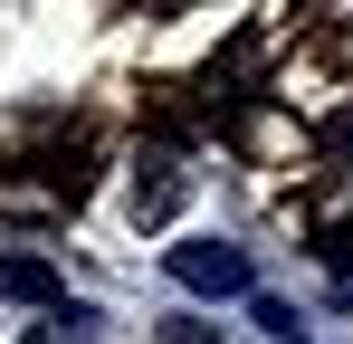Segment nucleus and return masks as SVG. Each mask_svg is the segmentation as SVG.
Segmentation results:
<instances>
[{
	"instance_id": "obj_1",
	"label": "nucleus",
	"mask_w": 353,
	"mask_h": 344,
	"mask_svg": "<svg viewBox=\"0 0 353 344\" xmlns=\"http://www.w3.org/2000/svg\"><path fill=\"white\" fill-rule=\"evenodd\" d=\"M163 268L191 296H258V268H248V249H230V239H181V249H163Z\"/></svg>"
},
{
	"instance_id": "obj_2",
	"label": "nucleus",
	"mask_w": 353,
	"mask_h": 344,
	"mask_svg": "<svg viewBox=\"0 0 353 344\" xmlns=\"http://www.w3.org/2000/svg\"><path fill=\"white\" fill-rule=\"evenodd\" d=\"M0 296H10V306H67L58 268H48L39 249H0Z\"/></svg>"
},
{
	"instance_id": "obj_3",
	"label": "nucleus",
	"mask_w": 353,
	"mask_h": 344,
	"mask_svg": "<svg viewBox=\"0 0 353 344\" xmlns=\"http://www.w3.org/2000/svg\"><path fill=\"white\" fill-rule=\"evenodd\" d=\"M172 201H181V172H172V153H153L134 172V220H172Z\"/></svg>"
},
{
	"instance_id": "obj_4",
	"label": "nucleus",
	"mask_w": 353,
	"mask_h": 344,
	"mask_svg": "<svg viewBox=\"0 0 353 344\" xmlns=\"http://www.w3.org/2000/svg\"><path fill=\"white\" fill-rule=\"evenodd\" d=\"M86 325H96L86 306H48V316H39V325H29L19 344H86Z\"/></svg>"
},
{
	"instance_id": "obj_5",
	"label": "nucleus",
	"mask_w": 353,
	"mask_h": 344,
	"mask_svg": "<svg viewBox=\"0 0 353 344\" xmlns=\"http://www.w3.org/2000/svg\"><path fill=\"white\" fill-rule=\"evenodd\" d=\"M258 325H268L277 344H305V325H296V306H277V296H258Z\"/></svg>"
},
{
	"instance_id": "obj_6",
	"label": "nucleus",
	"mask_w": 353,
	"mask_h": 344,
	"mask_svg": "<svg viewBox=\"0 0 353 344\" xmlns=\"http://www.w3.org/2000/svg\"><path fill=\"white\" fill-rule=\"evenodd\" d=\"M325 153H334V163H344V172H353V106H344V115H334V124H325Z\"/></svg>"
}]
</instances>
